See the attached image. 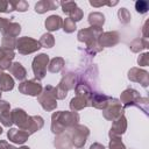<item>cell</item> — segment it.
Returning a JSON list of instances; mask_svg holds the SVG:
<instances>
[{"label": "cell", "mask_w": 149, "mask_h": 149, "mask_svg": "<svg viewBox=\"0 0 149 149\" xmlns=\"http://www.w3.org/2000/svg\"><path fill=\"white\" fill-rule=\"evenodd\" d=\"M0 122L2 123V126L10 128L13 125V119H12V112L10 111H5V112H0Z\"/></svg>", "instance_id": "1f68e13d"}, {"label": "cell", "mask_w": 149, "mask_h": 149, "mask_svg": "<svg viewBox=\"0 0 149 149\" xmlns=\"http://www.w3.org/2000/svg\"><path fill=\"white\" fill-rule=\"evenodd\" d=\"M125 113V108L123 106L121 105L120 100L113 98L112 101L109 102V105L102 111V115L106 120L108 121H114L116 120L118 118H120L121 115H123Z\"/></svg>", "instance_id": "9c48e42d"}, {"label": "cell", "mask_w": 149, "mask_h": 149, "mask_svg": "<svg viewBox=\"0 0 149 149\" xmlns=\"http://www.w3.org/2000/svg\"><path fill=\"white\" fill-rule=\"evenodd\" d=\"M68 134L70 135L72 146L78 148V149H80L86 143V140H87V137L90 135V129L86 126L78 123V125L69 128L68 129Z\"/></svg>", "instance_id": "3957f363"}, {"label": "cell", "mask_w": 149, "mask_h": 149, "mask_svg": "<svg viewBox=\"0 0 149 149\" xmlns=\"http://www.w3.org/2000/svg\"><path fill=\"white\" fill-rule=\"evenodd\" d=\"M12 119H13V123H15L19 129H27L28 126V121H29V115L26 113L24 109L22 108H14L12 111Z\"/></svg>", "instance_id": "7c38bea8"}, {"label": "cell", "mask_w": 149, "mask_h": 149, "mask_svg": "<svg viewBox=\"0 0 149 149\" xmlns=\"http://www.w3.org/2000/svg\"><path fill=\"white\" fill-rule=\"evenodd\" d=\"M14 78L8 73H2L0 77V91L8 92L14 88Z\"/></svg>", "instance_id": "d4e9b609"}, {"label": "cell", "mask_w": 149, "mask_h": 149, "mask_svg": "<svg viewBox=\"0 0 149 149\" xmlns=\"http://www.w3.org/2000/svg\"><path fill=\"white\" fill-rule=\"evenodd\" d=\"M118 3V1H113V2H106V1H90V5L91 6H93V7H101V6H104V5H107V6H114V5H116Z\"/></svg>", "instance_id": "ee69618b"}, {"label": "cell", "mask_w": 149, "mask_h": 149, "mask_svg": "<svg viewBox=\"0 0 149 149\" xmlns=\"http://www.w3.org/2000/svg\"><path fill=\"white\" fill-rule=\"evenodd\" d=\"M29 136H30L29 133H27L23 129H19V128H9V130L7 132L8 140L16 144H23L29 139Z\"/></svg>", "instance_id": "5bb4252c"}, {"label": "cell", "mask_w": 149, "mask_h": 149, "mask_svg": "<svg viewBox=\"0 0 149 149\" xmlns=\"http://www.w3.org/2000/svg\"><path fill=\"white\" fill-rule=\"evenodd\" d=\"M41 48H52L55 45V37L52 36V34L50 33H45L41 36V38L38 40Z\"/></svg>", "instance_id": "f546056e"}, {"label": "cell", "mask_w": 149, "mask_h": 149, "mask_svg": "<svg viewBox=\"0 0 149 149\" xmlns=\"http://www.w3.org/2000/svg\"><path fill=\"white\" fill-rule=\"evenodd\" d=\"M140 97L141 95H140V93L136 90H134V88H127V90H125L121 93L120 102L122 104L123 108L130 107V106H135V102H136V100Z\"/></svg>", "instance_id": "4fadbf2b"}, {"label": "cell", "mask_w": 149, "mask_h": 149, "mask_svg": "<svg viewBox=\"0 0 149 149\" xmlns=\"http://www.w3.org/2000/svg\"><path fill=\"white\" fill-rule=\"evenodd\" d=\"M109 139H111L108 144L109 149H126V146L123 144L120 136H111Z\"/></svg>", "instance_id": "d6a6232c"}, {"label": "cell", "mask_w": 149, "mask_h": 149, "mask_svg": "<svg viewBox=\"0 0 149 149\" xmlns=\"http://www.w3.org/2000/svg\"><path fill=\"white\" fill-rule=\"evenodd\" d=\"M44 126V120L42 116L40 115H29V121H28V126H27V129L26 132L29 133L30 135L38 132L40 129H42Z\"/></svg>", "instance_id": "e0dca14e"}, {"label": "cell", "mask_w": 149, "mask_h": 149, "mask_svg": "<svg viewBox=\"0 0 149 149\" xmlns=\"http://www.w3.org/2000/svg\"><path fill=\"white\" fill-rule=\"evenodd\" d=\"M74 92H76V95H79V97H83L87 100L91 101L92 99V95H93V91L92 88L84 81L81 80H78L77 81V85L74 87Z\"/></svg>", "instance_id": "ffe728a7"}, {"label": "cell", "mask_w": 149, "mask_h": 149, "mask_svg": "<svg viewBox=\"0 0 149 149\" xmlns=\"http://www.w3.org/2000/svg\"><path fill=\"white\" fill-rule=\"evenodd\" d=\"M9 20L8 19H6V17H0V31L1 33H3L5 31V29L7 28V26L9 24Z\"/></svg>", "instance_id": "f6af8a7d"}, {"label": "cell", "mask_w": 149, "mask_h": 149, "mask_svg": "<svg viewBox=\"0 0 149 149\" xmlns=\"http://www.w3.org/2000/svg\"><path fill=\"white\" fill-rule=\"evenodd\" d=\"M90 149H105V147L101 144V143H98V142H94L91 144Z\"/></svg>", "instance_id": "c3c4849f"}, {"label": "cell", "mask_w": 149, "mask_h": 149, "mask_svg": "<svg viewBox=\"0 0 149 149\" xmlns=\"http://www.w3.org/2000/svg\"><path fill=\"white\" fill-rule=\"evenodd\" d=\"M54 144L57 149H71L73 147L72 142H71V139H70V135L68 133H65V134L62 133V134L57 135V137L55 139Z\"/></svg>", "instance_id": "cb8c5ba5"}, {"label": "cell", "mask_w": 149, "mask_h": 149, "mask_svg": "<svg viewBox=\"0 0 149 149\" xmlns=\"http://www.w3.org/2000/svg\"><path fill=\"white\" fill-rule=\"evenodd\" d=\"M137 63L140 66H147L149 64V52L141 54L137 58Z\"/></svg>", "instance_id": "60d3db41"}, {"label": "cell", "mask_w": 149, "mask_h": 149, "mask_svg": "<svg viewBox=\"0 0 149 149\" xmlns=\"http://www.w3.org/2000/svg\"><path fill=\"white\" fill-rule=\"evenodd\" d=\"M79 114L77 112L58 111L51 115V132L56 135L64 133L66 129L78 125Z\"/></svg>", "instance_id": "6da1fadb"}, {"label": "cell", "mask_w": 149, "mask_h": 149, "mask_svg": "<svg viewBox=\"0 0 149 149\" xmlns=\"http://www.w3.org/2000/svg\"><path fill=\"white\" fill-rule=\"evenodd\" d=\"M58 6H61V2L58 1H51V0H41L35 5V12L38 14H43L48 10L56 9Z\"/></svg>", "instance_id": "d6986e66"}, {"label": "cell", "mask_w": 149, "mask_h": 149, "mask_svg": "<svg viewBox=\"0 0 149 149\" xmlns=\"http://www.w3.org/2000/svg\"><path fill=\"white\" fill-rule=\"evenodd\" d=\"M2 73H3V70L0 68V77H1V74H2Z\"/></svg>", "instance_id": "f907efd6"}, {"label": "cell", "mask_w": 149, "mask_h": 149, "mask_svg": "<svg viewBox=\"0 0 149 149\" xmlns=\"http://www.w3.org/2000/svg\"><path fill=\"white\" fill-rule=\"evenodd\" d=\"M62 27H63V30H64L65 33H68V34H71V33H73V31L77 29L76 22H73L70 17H66V19L63 21Z\"/></svg>", "instance_id": "8d00e7d4"}, {"label": "cell", "mask_w": 149, "mask_h": 149, "mask_svg": "<svg viewBox=\"0 0 149 149\" xmlns=\"http://www.w3.org/2000/svg\"><path fill=\"white\" fill-rule=\"evenodd\" d=\"M10 111V104L6 100H0V112Z\"/></svg>", "instance_id": "bcb514c9"}, {"label": "cell", "mask_w": 149, "mask_h": 149, "mask_svg": "<svg viewBox=\"0 0 149 149\" xmlns=\"http://www.w3.org/2000/svg\"><path fill=\"white\" fill-rule=\"evenodd\" d=\"M21 33V26L16 22H9V24L7 26V28L5 29V31L2 33V36H12L15 37L19 36V34Z\"/></svg>", "instance_id": "f1b7e54d"}, {"label": "cell", "mask_w": 149, "mask_h": 149, "mask_svg": "<svg viewBox=\"0 0 149 149\" xmlns=\"http://www.w3.org/2000/svg\"><path fill=\"white\" fill-rule=\"evenodd\" d=\"M49 64V56L47 54H38L34 57L31 69L37 80H42L47 74V65Z\"/></svg>", "instance_id": "52a82bcc"}, {"label": "cell", "mask_w": 149, "mask_h": 149, "mask_svg": "<svg viewBox=\"0 0 149 149\" xmlns=\"http://www.w3.org/2000/svg\"><path fill=\"white\" fill-rule=\"evenodd\" d=\"M42 91H43V86L40 83V80H37L36 78L23 80L19 84V92L22 94H26V95L38 97Z\"/></svg>", "instance_id": "ba28073f"}, {"label": "cell", "mask_w": 149, "mask_h": 149, "mask_svg": "<svg viewBox=\"0 0 149 149\" xmlns=\"http://www.w3.org/2000/svg\"><path fill=\"white\" fill-rule=\"evenodd\" d=\"M13 10H19V12H26L29 7L28 2L24 0H19V1H9Z\"/></svg>", "instance_id": "d590c367"}, {"label": "cell", "mask_w": 149, "mask_h": 149, "mask_svg": "<svg viewBox=\"0 0 149 149\" xmlns=\"http://www.w3.org/2000/svg\"><path fill=\"white\" fill-rule=\"evenodd\" d=\"M64 65H65V61L64 58L62 57H55L52 58L49 64H48V71L51 72V73H57L59 71H62L64 69Z\"/></svg>", "instance_id": "4316f807"}, {"label": "cell", "mask_w": 149, "mask_h": 149, "mask_svg": "<svg viewBox=\"0 0 149 149\" xmlns=\"http://www.w3.org/2000/svg\"><path fill=\"white\" fill-rule=\"evenodd\" d=\"M119 33L118 31H105L98 37V44L104 49V48H109L114 47L119 43Z\"/></svg>", "instance_id": "8fae6325"}, {"label": "cell", "mask_w": 149, "mask_h": 149, "mask_svg": "<svg viewBox=\"0 0 149 149\" xmlns=\"http://www.w3.org/2000/svg\"><path fill=\"white\" fill-rule=\"evenodd\" d=\"M88 23L91 27H98V28H102L104 23H105V16L102 13L100 12H92L88 15Z\"/></svg>", "instance_id": "484cf974"}, {"label": "cell", "mask_w": 149, "mask_h": 149, "mask_svg": "<svg viewBox=\"0 0 149 149\" xmlns=\"http://www.w3.org/2000/svg\"><path fill=\"white\" fill-rule=\"evenodd\" d=\"M44 24H45V28L48 31H56L59 28H62L63 20L59 15H50L47 17Z\"/></svg>", "instance_id": "603a6c76"}, {"label": "cell", "mask_w": 149, "mask_h": 149, "mask_svg": "<svg viewBox=\"0 0 149 149\" xmlns=\"http://www.w3.org/2000/svg\"><path fill=\"white\" fill-rule=\"evenodd\" d=\"M69 15H70V19H71L73 22H78V21H80V20L83 19L84 13H83V10H81L79 7H77V8H74Z\"/></svg>", "instance_id": "ab89813d"}, {"label": "cell", "mask_w": 149, "mask_h": 149, "mask_svg": "<svg viewBox=\"0 0 149 149\" xmlns=\"http://www.w3.org/2000/svg\"><path fill=\"white\" fill-rule=\"evenodd\" d=\"M0 100H1V91H0Z\"/></svg>", "instance_id": "f5cc1de1"}, {"label": "cell", "mask_w": 149, "mask_h": 149, "mask_svg": "<svg viewBox=\"0 0 149 149\" xmlns=\"http://www.w3.org/2000/svg\"><path fill=\"white\" fill-rule=\"evenodd\" d=\"M126 130H127V119L125 115H121L120 118H118L116 120L113 121L108 135H109V137L111 136H121L122 134H125Z\"/></svg>", "instance_id": "9a60e30c"}, {"label": "cell", "mask_w": 149, "mask_h": 149, "mask_svg": "<svg viewBox=\"0 0 149 149\" xmlns=\"http://www.w3.org/2000/svg\"><path fill=\"white\" fill-rule=\"evenodd\" d=\"M77 74L73 72H64L59 84L55 87V97L57 100H62L68 95V92L76 87L77 85Z\"/></svg>", "instance_id": "7a4b0ae2"}, {"label": "cell", "mask_w": 149, "mask_h": 149, "mask_svg": "<svg viewBox=\"0 0 149 149\" xmlns=\"http://www.w3.org/2000/svg\"><path fill=\"white\" fill-rule=\"evenodd\" d=\"M16 149H30L29 147H27V146H22V147H20V148H16Z\"/></svg>", "instance_id": "681fc988"}, {"label": "cell", "mask_w": 149, "mask_h": 149, "mask_svg": "<svg viewBox=\"0 0 149 149\" xmlns=\"http://www.w3.org/2000/svg\"><path fill=\"white\" fill-rule=\"evenodd\" d=\"M129 48L133 52H140L143 49H148L149 48V42L147 38H135L130 44Z\"/></svg>", "instance_id": "83f0119b"}, {"label": "cell", "mask_w": 149, "mask_h": 149, "mask_svg": "<svg viewBox=\"0 0 149 149\" xmlns=\"http://www.w3.org/2000/svg\"><path fill=\"white\" fill-rule=\"evenodd\" d=\"M10 12H13L10 2L9 1L0 0V13H10Z\"/></svg>", "instance_id": "b9f144b4"}, {"label": "cell", "mask_w": 149, "mask_h": 149, "mask_svg": "<svg viewBox=\"0 0 149 149\" xmlns=\"http://www.w3.org/2000/svg\"><path fill=\"white\" fill-rule=\"evenodd\" d=\"M112 99H113L112 97H108V95L102 94V93H93L92 99H91V106H93L97 109L104 111L109 105Z\"/></svg>", "instance_id": "2e32d148"}, {"label": "cell", "mask_w": 149, "mask_h": 149, "mask_svg": "<svg viewBox=\"0 0 149 149\" xmlns=\"http://www.w3.org/2000/svg\"><path fill=\"white\" fill-rule=\"evenodd\" d=\"M0 149H16V147H14V146L9 144L7 141L2 140V141H0Z\"/></svg>", "instance_id": "7dc6e473"}, {"label": "cell", "mask_w": 149, "mask_h": 149, "mask_svg": "<svg viewBox=\"0 0 149 149\" xmlns=\"http://www.w3.org/2000/svg\"><path fill=\"white\" fill-rule=\"evenodd\" d=\"M37 101L42 106V108L47 112L55 111L57 107V99L55 97V87L51 85H47L41 94L37 97Z\"/></svg>", "instance_id": "277c9868"}, {"label": "cell", "mask_w": 149, "mask_h": 149, "mask_svg": "<svg viewBox=\"0 0 149 149\" xmlns=\"http://www.w3.org/2000/svg\"><path fill=\"white\" fill-rule=\"evenodd\" d=\"M85 51H86L90 56H94L95 54L102 51V48H101L99 44H95V45H92V47H87V48L85 49Z\"/></svg>", "instance_id": "7bdbcfd3"}, {"label": "cell", "mask_w": 149, "mask_h": 149, "mask_svg": "<svg viewBox=\"0 0 149 149\" xmlns=\"http://www.w3.org/2000/svg\"><path fill=\"white\" fill-rule=\"evenodd\" d=\"M135 9H136V12L140 13V14L147 13L148 9H149V3H148V1H144V0H139V1H136V2H135Z\"/></svg>", "instance_id": "74e56055"}, {"label": "cell", "mask_w": 149, "mask_h": 149, "mask_svg": "<svg viewBox=\"0 0 149 149\" xmlns=\"http://www.w3.org/2000/svg\"><path fill=\"white\" fill-rule=\"evenodd\" d=\"M15 49L21 55H30L33 52L38 51L41 49V45L37 40H35L33 37H28V36H23V37H19L16 40Z\"/></svg>", "instance_id": "8992f818"}, {"label": "cell", "mask_w": 149, "mask_h": 149, "mask_svg": "<svg viewBox=\"0 0 149 149\" xmlns=\"http://www.w3.org/2000/svg\"><path fill=\"white\" fill-rule=\"evenodd\" d=\"M148 106H149V100H148V98H146V97H140V98L136 100V102H135V107L140 108L146 115H148V112H149Z\"/></svg>", "instance_id": "836d02e7"}, {"label": "cell", "mask_w": 149, "mask_h": 149, "mask_svg": "<svg viewBox=\"0 0 149 149\" xmlns=\"http://www.w3.org/2000/svg\"><path fill=\"white\" fill-rule=\"evenodd\" d=\"M1 134H2V127L0 126V135H1Z\"/></svg>", "instance_id": "816d5d0a"}, {"label": "cell", "mask_w": 149, "mask_h": 149, "mask_svg": "<svg viewBox=\"0 0 149 149\" xmlns=\"http://www.w3.org/2000/svg\"><path fill=\"white\" fill-rule=\"evenodd\" d=\"M91 106V101L83 98V97H79V95H76L71 99L70 101V109L71 112H78L80 109H84L86 107H90Z\"/></svg>", "instance_id": "7402d4cb"}, {"label": "cell", "mask_w": 149, "mask_h": 149, "mask_svg": "<svg viewBox=\"0 0 149 149\" xmlns=\"http://www.w3.org/2000/svg\"><path fill=\"white\" fill-rule=\"evenodd\" d=\"M16 45V38L12 37V36H2V41H1V48L6 49V50H13L15 49Z\"/></svg>", "instance_id": "4dcf8cb0"}, {"label": "cell", "mask_w": 149, "mask_h": 149, "mask_svg": "<svg viewBox=\"0 0 149 149\" xmlns=\"http://www.w3.org/2000/svg\"><path fill=\"white\" fill-rule=\"evenodd\" d=\"M14 57H15V52L13 50H6L0 47V68L2 70L9 69Z\"/></svg>", "instance_id": "ac0fdd59"}, {"label": "cell", "mask_w": 149, "mask_h": 149, "mask_svg": "<svg viewBox=\"0 0 149 149\" xmlns=\"http://www.w3.org/2000/svg\"><path fill=\"white\" fill-rule=\"evenodd\" d=\"M128 79L130 81L140 83L143 87H148L149 85V73L140 68H132L128 71Z\"/></svg>", "instance_id": "30bf717a"}, {"label": "cell", "mask_w": 149, "mask_h": 149, "mask_svg": "<svg viewBox=\"0 0 149 149\" xmlns=\"http://www.w3.org/2000/svg\"><path fill=\"white\" fill-rule=\"evenodd\" d=\"M102 28H98V27H88V28H84L80 29L77 34V38L79 42H83L86 44L87 47H92L98 44V37L102 34Z\"/></svg>", "instance_id": "5b68a950"}, {"label": "cell", "mask_w": 149, "mask_h": 149, "mask_svg": "<svg viewBox=\"0 0 149 149\" xmlns=\"http://www.w3.org/2000/svg\"><path fill=\"white\" fill-rule=\"evenodd\" d=\"M8 70H9V73L13 74V77H14L15 79L20 80V81H23V80L26 79V77H27V71H26V69H24L23 65H22L21 63H19V62L12 63V65L9 66Z\"/></svg>", "instance_id": "44dd1931"}, {"label": "cell", "mask_w": 149, "mask_h": 149, "mask_svg": "<svg viewBox=\"0 0 149 149\" xmlns=\"http://www.w3.org/2000/svg\"><path fill=\"white\" fill-rule=\"evenodd\" d=\"M61 6H62V10L65 13V14H70L74 8H77V3L74 1H65V2H61Z\"/></svg>", "instance_id": "f35d334b"}, {"label": "cell", "mask_w": 149, "mask_h": 149, "mask_svg": "<svg viewBox=\"0 0 149 149\" xmlns=\"http://www.w3.org/2000/svg\"><path fill=\"white\" fill-rule=\"evenodd\" d=\"M118 16H119V20L121 23L123 24H127L130 22V19H132V15L129 13V10L127 8H120L118 10Z\"/></svg>", "instance_id": "e575fe53"}]
</instances>
